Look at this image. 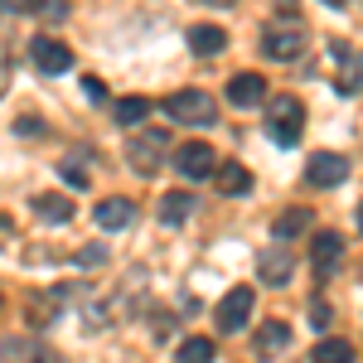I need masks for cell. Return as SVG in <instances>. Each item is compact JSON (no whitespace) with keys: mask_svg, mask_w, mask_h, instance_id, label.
Returning <instances> with one entry per match:
<instances>
[{"mask_svg":"<svg viewBox=\"0 0 363 363\" xmlns=\"http://www.w3.org/2000/svg\"><path fill=\"white\" fill-rule=\"evenodd\" d=\"M301 131H306V107L296 97H277L267 107V136L277 140V145H296Z\"/></svg>","mask_w":363,"mask_h":363,"instance_id":"obj_1","label":"cell"},{"mask_svg":"<svg viewBox=\"0 0 363 363\" xmlns=\"http://www.w3.org/2000/svg\"><path fill=\"white\" fill-rule=\"evenodd\" d=\"M165 112L179 126H213V97L199 92V87H179V92H169Z\"/></svg>","mask_w":363,"mask_h":363,"instance_id":"obj_2","label":"cell"},{"mask_svg":"<svg viewBox=\"0 0 363 363\" xmlns=\"http://www.w3.org/2000/svg\"><path fill=\"white\" fill-rule=\"evenodd\" d=\"M310 34L301 25H272L267 34H262V54L277 58V63H296V58L306 54Z\"/></svg>","mask_w":363,"mask_h":363,"instance_id":"obj_3","label":"cell"},{"mask_svg":"<svg viewBox=\"0 0 363 363\" xmlns=\"http://www.w3.org/2000/svg\"><path fill=\"white\" fill-rule=\"evenodd\" d=\"M330 58H335V87L344 92V97H359L363 92V49H354V44H330Z\"/></svg>","mask_w":363,"mask_h":363,"instance_id":"obj_4","label":"cell"},{"mask_svg":"<svg viewBox=\"0 0 363 363\" xmlns=\"http://www.w3.org/2000/svg\"><path fill=\"white\" fill-rule=\"evenodd\" d=\"M165 155H169V136L165 131H140V136L126 145V160H131L136 174H155V169L165 165Z\"/></svg>","mask_w":363,"mask_h":363,"instance_id":"obj_5","label":"cell"},{"mask_svg":"<svg viewBox=\"0 0 363 363\" xmlns=\"http://www.w3.org/2000/svg\"><path fill=\"white\" fill-rule=\"evenodd\" d=\"M344 179H349V160H344V155H330V150L310 155L306 184H315V189H335V184H344Z\"/></svg>","mask_w":363,"mask_h":363,"instance_id":"obj_6","label":"cell"},{"mask_svg":"<svg viewBox=\"0 0 363 363\" xmlns=\"http://www.w3.org/2000/svg\"><path fill=\"white\" fill-rule=\"evenodd\" d=\"M252 301H257V296H252L247 286H233L223 301H218V315H213V320H218V330H223V335H233V330H242V325H247Z\"/></svg>","mask_w":363,"mask_h":363,"instance_id":"obj_7","label":"cell"},{"mask_svg":"<svg viewBox=\"0 0 363 363\" xmlns=\"http://www.w3.org/2000/svg\"><path fill=\"white\" fill-rule=\"evenodd\" d=\"M29 58H34V68L49 73V78H58V73L73 68V49L58 44V39H34V44H29Z\"/></svg>","mask_w":363,"mask_h":363,"instance_id":"obj_8","label":"cell"},{"mask_svg":"<svg viewBox=\"0 0 363 363\" xmlns=\"http://www.w3.org/2000/svg\"><path fill=\"white\" fill-rule=\"evenodd\" d=\"M174 169L189 174V179H208V174L218 169V160H213V150H208L203 140H189V145L174 150Z\"/></svg>","mask_w":363,"mask_h":363,"instance_id":"obj_9","label":"cell"},{"mask_svg":"<svg viewBox=\"0 0 363 363\" xmlns=\"http://www.w3.org/2000/svg\"><path fill=\"white\" fill-rule=\"evenodd\" d=\"M92 223L107 228V233H121V228L136 223V203H131V199H102V203L92 208Z\"/></svg>","mask_w":363,"mask_h":363,"instance_id":"obj_10","label":"cell"},{"mask_svg":"<svg viewBox=\"0 0 363 363\" xmlns=\"http://www.w3.org/2000/svg\"><path fill=\"white\" fill-rule=\"evenodd\" d=\"M0 363H58V359L39 339H5L0 344Z\"/></svg>","mask_w":363,"mask_h":363,"instance_id":"obj_11","label":"cell"},{"mask_svg":"<svg viewBox=\"0 0 363 363\" xmlns=\"http://www.w3.org/2000/svg\"><path fill=\"white\" fill-rule=\"evenodd\" d=\"M310 257H315V272H320V277L339 272V257H344V238H339V233H320V238H315V247H310Z\"/></svg>","mask_w":363,"mask_h":363,"instance_id":"obj_12","label":"cell"},{"mask_svg":"<svg viewBox=\"0 0 363 363\" xmlns=\"http://www.w3.org/2000/svg\"><path fill=\"white\" fill-rule=\"evenodd\" d=\"M262 97H267V83H262L257 73H238V78L228 83V102H233V107H257Z\"/></svg>","mask_w":363,"mask_h":363,"instance_id":"obj_13","label":"cell"},{"mask_svg":"<svg viewBox=\"0 0 363 363\" xmlns=\"http://www.w3.org/2000/svg\"><path fill=\"white\" fill-rule=\"evenodd\" d=\"M291 272H296V267H291V252H262V257H257V277L267 281V286H286Z\"/></svg>","mask_w":363,"mask_h":363,"instance_id":"obj_14","label":"cell"},{"mask_svg":"<svg viewBox=\"0 0 363 363\" xmlns=\"http://www.w3.org/2000/svg\"><path fill=\"white\" fill-rule=\"evenodd\" d=\"M87 165H92V150H68V155L58 160V174H63L73 189H87V184H92V169Z\"/></svg>","mask_w":363,"mask_h":363,"instance_id":"obj_15","label":"cell"},{"mask_svg":"<svg viewBox=\"0 0 363 363\" xmlns=\"http://www.w3.org/2000/svg\"><path fill=\"white\" fill-rule=\"evenodd\" d=\"M286 344H291V330L281 320H267L257 330V359H277V354H286Z\"/></svg>","mask_w":363,"mask_h":363,"instance_id":"obj_16","label":"cell"},{"mask_svg":"<svg viewBox=\"0 0 363 363\" xmlns=\"http://www.w3.org/2000/svg\"><path fill=\"white\" fill-rule=\"evenodd\" d=\"M189 49H194V54H223L228 34L218 25H189Z\"/></svg>","mask_w":363,"mask_h":363,"instance_id":"obj_17","label":"cell"},{"mask_svg":"<svg viewBox=\"0 0 363 363\" xmlns=\"http://www.w3.org/2000/svg\"><path fill=\"white\" fill-rule=\"evenodd\" d=\"M213 179H218V194H228V199H238V194H247V189H252V174L242 165H233V160L213 169Z\"/></svg>","mask_w":363,"mask_h":363,"instance_id":"obj_18","label":"cell"},{"mask_svg":"<svg viewBox=\"0 0 363 363\" xmlns=\"http://www.w3.org/2000/svg\"><path fill=\"white\" fill-rule=\"evenodd\" d=\"M34 213L49 223H68L73 218V199L68 194H34Z\"/></svg>","mask_w":363,"mask_h":363,"instance_id":"obj_19","label":"cell"},{"mask_svg":"<svg viewBox=\"0 0 363 363\" xmlns=\"http://www.w3.org/2000/svg\"><path fill=\"white\" fill-rule=\"evenodd\" d=\"M189 213H194V194H165L160 199V223L165 228H179Z\"/></svg>","mask_w":363,"mask_h":363,"instance_id":"obj_20","label":"cell"},{"mask_svg":"<svg viewBox=\"0 0 363 363\" xmlns=\"http://www.w3.org/2000/svg\"><path fill=\"white\" fill-rule=\"evenodd\" d=\"M354 359H359V349L349 339H320L315 344V363H354Z\"/></svg>","mask_w":363,"mask_h":363,"instance_id":"obj_21","label":"cell"},{"mask_svg":"<svg viewBox=\"0 0 363 363\" xmlns=\"http://www.w3.org/2000/svg\"><path fill=\"white\" fill-rule=\"evenodd\" d=\"M306 228H310V208H286L277 223H272V233H277L281 242H286V238H301Z\"/></svg>","mask_w":363,"mask_h":363,"instance_id":"obj_22","label":"cell"},{"mask_svg":"<svg viewBox=\"0 0 363 363\" xmlns=\"http://www.w3.org/2000/svg\"><path fill=\"white\" fill-rule=\"evenodd\" d=\"M213 354H218V349H213V339H184V344H179V354H174V363H213Z\"/></svg>","mask_w":363,"mask_h":363,"instance_id":"obj_23","label":"cell"},{"mask_svg":"<svg viewBox=\"0 0 363 363\" xmlns=\"http://www.w3.org/2000/svg\"><path fill=\"white\" fill-rule=\"evenodd\" d=\"M0 10H15V15H63L58 0H0Z\"/></svg>","mask_w":363,"mask_h":363,"instance_id":"obj_24","label":"cell"},{"mask_svg":"<svg viewBox=\"0 0 363 363\" xmlns=\"http://www.w3.org/2000/svg\"><path fill=\"white\" fill-rule=\"evenodd\" d=\"M145 112H150V102H145V97H121V102H116V121H121V126L145 121Z\"/></svg>","mask_w":363,"mask_h":363,"instance_id":"obj_25","label":"cell"},{"mask_svg":"<svg viewBox=\"0 0 363 363\" xmlns=\"http://www.w3.org/2000/svg\"><path fill=\"white\" fill-rule=\"evenodd\" d=\"M102 262H107V247H83V252H78V267H87V272L102 267Z\"/></svg>","mask_w":363,"mask_h":363,"instance_id":"obj_26","label":"cell"},{"mask_svg":"<svg viewBox=\"0 0 363 363\" xmlns=\"http://www.w3.org/2000/svg\"><path fill=\"white\" fill-rule=\"evenodd\" d=\"M83 92H87V97H92V102H102V97H107V87L97 83V78H87V83H83Z\"/></svg>","mask_w":363,"mask_h":363,"instance_id":"obj_27","label":"cell"},{"mask_svg":"<svg viewBox=\"0 0 363 363\" xmlns=\"http://www.w3.org/2000/svg\"><path fill=\"white\" fill-rule=\"evenodd\" d=\"M310 320H315V325L325 330V325H330V306H315V310H310Z\"/></svg>","mask_w":363,"mask_h":363,"instance_id":"obj_28","label":"cell"},{"mask_svg":"<svg viewBox=\"0 0 363 363\" xmlns=\"http://www.w3.org/2000/svg\"><path fill=\"white\" fill-rule=\"evenodd\" d=\"M199 5H218V10H228V5H238V0H199Z\"/></svg>","mask_w":363,"mask_h":363,"instance_id":"obj_29","label":"cell"},{"mask_svg":"<svg viewBox=\"0 0 363 363\" xmlns=\"http://www.w3.org/2000/svg\"><path fill=\"white\" fill-rule=\"evenodd\" d=\"M359 228H363V203H359Z\"/></svg>","mask_w":363,"mask_h":363,"instance_id":"obj_30","label":"cell"},{"mask_svg":"<svg viewBox=\"0 0 363 363\" xmlns=\"http://www.w3.org/2000/svg\"><path fill=\"white\" fill-rule=\"evenodd\" d=\"M330 5H344V0H330Z\"/></svg>","mask_w":363,"mask_h":363,"instance_id":"obj_31","label":"cell"}]
</instances>
